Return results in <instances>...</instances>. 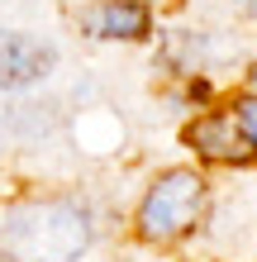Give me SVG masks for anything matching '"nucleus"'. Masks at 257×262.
<instances>
[{"mask_svg": "<svg viewBox=\"0 0 257 262\" xmlns=\"http://www.w3.org/2000/svg\"><path fill=\"white\" fill-rule=\"evenodd\" d=\"M90 224L72 200H34L5 214V248L14 262H72L86 253Z\"/></svg>", "mask_w": 257, "mask_h": 262, "instance_id": "f257e3e1", "label": "nucleus"}, {"mask_svg": "<svg viewBox=\"0 0 257 262\" xmlns=\"http://www.w3.org/2000/svg\"><path fill=\"white\" fill-rule=\"evenodd\" d=\"M200 210H205V181L195 177L191 167H172V172H162L153 186H148V195H143L138 234L153 238V243L181 238L195 220H200Z\"/></svg>", "mask_w": 257, "mask_h": 262, "instance_id": "f03ea898", "label": "nucleus"}, {"mask_svg": "<svg viewBox=\"0 0 257 262\" xmlns=\"http://www.w3.org/2000/svg\"><path fill=\"white\" fill-rule=\"evenodd\" d=\"M53 72V48L29 34H0V91L34 86Z\"/></svg>", "mask_w": 257, "mask_h": 262, "instance_id": "7ed1b4c3", "label": "nucleus"}, {"mask_svg": "<svg viewBox=\"0 0 257 262\" xmlns=\"http://www.w3.org/2000/svg\"><path fill=\"white\" fill-rule=\"evenodd\" d=\"M186 143L200 152V158H209V162H243L248 152H252L248 138L238 134V124H233L229 110H209V115H200V119L186 129Z\"/></svg>", "mask_w": 257, "mask_h": 262, "instance_id": "20e7f679", "label": "nucleus"}, {"mask_svg": "<svg viewBox=\"0 0 257 262\" xmlns=\"http://www.w3.org/2000/svg\"><path fill=\"white\" fill-rule=\"evenodd\" d=\"M86 34L96 38H143L148 34V10L133 0H105V5L86 10Z\"/></svg>", "mask_w": 257, "mask_h": 262, "instance_id": "39448f33", "label": "nucleus"}, {"mask_svg": "<svg viewBox=\"0 0 257 262\" xmlns=\"http://www.w3.org/2000/svg\"><path fill=\"white\" fill-rule=\"evenodd\" d=\"M233 124H238V134H243L248 138V148H257V96H243V100H238L233 105Z\"/></svg>", "mask_w": 257, "mask_h": 262, "instance_id": "423d86ee", "label": "nucleus"}, {"mask_svg": "<svg viewBox=\"0 0 257 262\" xmlns=\"http://www.w3.org/2000/svg\"><path fill=\"white\" fill-rule=\"evenodd\" d=\"M0 262H14V257H10V253H5V248H0Z\"/></svg>", "mask_w": 257, "mask_h": 262, "instance_id": "0eeeda50", "label": "nucleus"}, {"mask_svg": "<svg viewBox=\"0 0 257 262\" xmlns=\"http://www.w3.org/2000/svg\"><path fill=\"white\" fill-rule=\"evenodd\" d=\"M252 86H257V67H252Z\"/></svg>", "mask_w": 257, "mask_h": 262, "instance_id": "6e6552de", "label": "nucleus"}]
</instances>
